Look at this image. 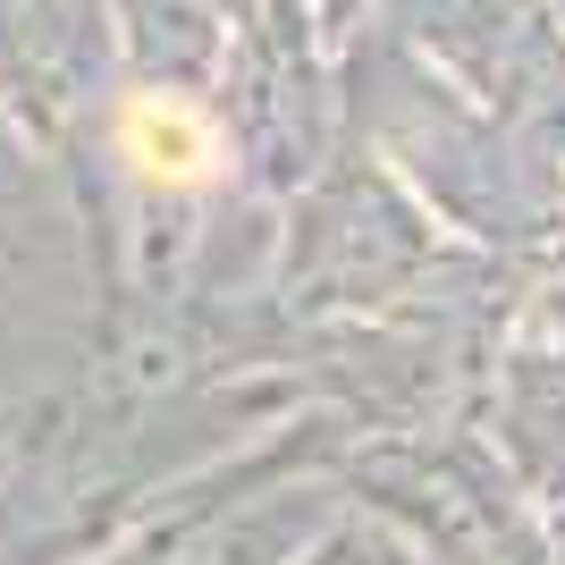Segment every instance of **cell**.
<instances>
[{
    "instance_id": "obj_1",
    "label": "cell",
    "mask_w": 565,
    "mask_h": 565,
    "mask_svg": "<svg viewBox=\"0 0 565 565\" xmlns=\"http://www.w3.org/2000/svg\"><path fill=\"white\" fill-rule=\"evenodd\" d=\"M118 143L152 186H203L220 169V127L178 94H136L127 118H118Z\"/></svg>"
}]
</instances>
